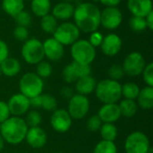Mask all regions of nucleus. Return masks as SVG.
I'll return each instance as SVG.
<instances>
[{
    "mask_svg": "<svg viewBox=\"0 0 153 153\" xmlns=\"http://www.w3.org/2000/svg\"><path fill=\"white\" fill-rule=\"evenodd\" d=\"M74 24L85 33H91L100 25V10L91 3H82L74 7Z\"/></svg>",
    "mask_w": 153,
    "mask_h": 153,
    "instance_id": "obj_1",
    "label": "nucleus"
},
{
    "mask_svg": "<svg viewBox=\"0 0 153 153\" xmlns=\"http://www.w3.org/2000/svg\"><path fill=\"white\" fill-rule=\"evenodd\" d=\"M28 128L24 119L13 116L0 124V134L4 142L16 145L25 140Z\"/></svg>",
    "mask_w": 153,
    "mask_h": 153,
    "instance_id": "obj_2",
    "label": "nucleus"
},
{
    "mask_svg": "<svg viewBox=\"0 0 153 153\" xmlns=\"http://www.w3.org/2000/svg\"><path fill=\"white\" fill-rule=\"evenodd\" d=\"M121 84L117 81L105 79L99 82L95 88L96 97L103 104L117 103L122 97Z\"/></svg>",
    "mask_w": 153,
    "mask_h": 153,
    "instance_id": "obj_3",
    "label": "nucleus"
},
{
    "mask_svg": "<svg viewBox=\"0 0 153 153\" xmlns=\"http://www.w3.org/2000/svg\"><path fill=\"white\" fill-rule=\"evenodd\" d=\"M71 46L73 61L84 65H90L94 61L96 49L87 39H77Z\"/></svg>",
    "mask_w": 153,
    "mask_h": 153,
    "instance_id": "obj_4",
    "label": "nucleus"
},
{
    "mask_svg": "<svg viewBox=\"0 0 153 153\" xmlns=\"http://www.w3.org/2000/svg\"><path fill=\"white\" fill-rule=\"evenodd\" d=\"M43 88V80L35 73L24 74L19 82L20 93L26 96L28 99H31L42 94Z\"/></svg>",
    "mask_w": 153,
    "mask_h": 153,
    "instance_id": "obj_5",
    "label": "nucleus"
},
{
    "mask_svg": "<svg viewBox=\"0 0 153 153\" xmlns=\"http://www.w3.org/2000/svg\"><path fill=\"white\" fill-rule=\"evenodd\" d=\"M21 54L24 61L30 65H37L45 57L42 42L37 39H30L24 41Z\"/></svg>",
    "mask_w": 153,
    "mask_h": 153,
    "instance_id": "obj_6",
    "label": "nucleus"
},
{
    "mask_svg": "<svg viewBox=\"0 0 153 153\" xmlns=\"http://www.w3.org/2000/svg\"><path fill=\"white\" fill-rule=\"evenodd\" d=\"M150 147L148 136L140 131L131 133L125 142L126 153H147Z\"/></svg>",
    "mask_w": 153,
    "mask_h": 153,
    "instance_id": "obj_7",
    "label": "nucleus"
},
{
    "mask_svg": "<svg viewBox=\"0 0 153 153\" xmlns=\"http://www.w3.org/2000/svg\"><path fill=\"white\" fill-rule=\"evenodd\" d=\"M80 36V30L73 22H63L57 26L53 33V38L63 46L74 44Z\"/></svg>",
    "mask_w": 153,
    "mask_h": 153,
    "instance_id": "obj_8",
    "label": "nucleus"
},
{
    "mask_svg": "<svg viewBox=\"0 0 153 153\" xmlns=\"http://www.w3.org/2000/svg\"><path fill=\"white\" fill-rule=\"evenodd\" d=\"M90 110V100L89 99L81 94H74L69 100L68 103V113L72 119H82L87 116Z\"/></svg>",
    "mask_w": 153,
    "mask_h": 153,
    "instance_id": "obj_9",
    "label": "nucleus"
},
{
    "mask_svg": "<svg viewBox=\"0 0 153 153\" xmlns=\"http://www.w3.org/2000/svg\"><path fill=\"white\" fill-rule=\"evenodd\" d=\"M146 65L143 56L139 52H132L126 56L122 65L125 74L131 77H135L142 74Z\"/></svg>",
    "mask_w": 153,
    "mask_h": 153,
    "instance_id": "obj_10",
    "label": "nucleus"
},
{
    "mask_svg": "<svg viewBox=\"0 0 153 153\" xmlns=\"http://www.w3.org/2000/svg\"><path fill=\"white\" fill-rule=\"evenodd\" d=\"M122 21V12L117 6H108L100 11V24L107 30L117 29L120 26Z\"/></svg>",
    "mask_w": 153,
    "mask_h": 153,
    "instance_id": "obj_11",
    "label": "nucleus"
},
{
    "mask_svg": "<svg viewBox=\"0 0 153 153\" xmlns=\"http://www.w3.org/2000/svg\"><path fill=\"white\" fill-rule=\"evenodd\" d=\"M62 74L64 80L68 83H72L83 76L91 75V68L90 65H80L73 61L72 63L65 66Z\"/></svg>",
    "mask_w": 153,
    "mask_h": 153,
    "instance_id": "obj_12",
    "label": "nucleus"
},
{
    "mask_svg": "<svg viewBox=\"0 0 153 153\" xmlns=\"http://www.w3.org/2000/svg\"><path fill=\"white\" fill-rule=\"evenodd\" d=\"M73 119L69 115L68 111L60 108L54 110L51 117H50V125L51 127L57 133L64 134L69 131L72 126Z\"/></svg>",
    "mask_w": 153,
    "mask_h": 153,
    "instance_id": "obj_13",
    "label": "nucleus"
},
{
    "mask_svg": "<svg viewBox=\"0 0 153 153\" xmlns=\"http://www.w3.org/2000/svg\"><path fill=\"white\" fill-rule=\"evenodd\" d=\"M7 105L10 110V114L13 117H21L26 114L30 108V99L22 93L13 94L9 99Z\"/></svg>",
    "mask_w": 153,
    "mask_h": 153,
    "instance_id": "obj_14",
    "label": "nucleus"
},
{
    "mask_svg": "<svg viewBox=\"0 0 153 153\" xmlns=\"http://www.w3.org/2000/svg\"><path fill=\"white\" fill-rule=\"evenodd\" d=\"M100 47L101 48V51L104 55L108 56H114L117 55L121 50L122 39L118 35L115 33H110L103 37L102 42Z\"/></svg>",
    "mask_w": 153,
    "mask_h": 153,
    "instance_id": "obj_15",
    "label": "nucleus"
},
{
    "mask_svg": "<svg viewBox=\"0 0 153 153\" xmlns=\"http://www.w3.org/2000/svg\"><path fill=\"white\" fill-rule=\"evenodd\" d=\"M25 140L27 143L33 149H41L43 148L48 141L46 132L40 127H29Z\"/></svg>",
    "mask_w": 153,
    "mask_h": 153,
    "instance_id": "obj_16",
    "label": "nucleus"
},
{
    "mask_svg": "<svg viewBox=\"0 0 153 153\" xmlns=\"http://www.w3.org/2000/svg\"><path fill=\"white\" fill-rule=\"evenodd\" d=\"M44 55L51 61L60 60L65 53L64 46L54 38L47 39L43 43Z\"/></svg>",
    "mask_w": 153,
    "mask_h": 153,
    "instance_id": "obj_17",
    "label": "nucleus"
},
{
    "mask_svg": "<svg viewBox=\"0 0 153 153\" xmlns=\"http://www.w3.org/2000/svg\"><path fill=\"white\" fill-rule=\"evenodd\" d=\"M98 117L100 118L102 123H112L114 124L122 117L119 107L117 103L103 104L100 108Z\"/></svg>",
    "mask_w": 153,
    "mask_h": 153,
    "instance_id": "obj_18",
    "label": "nucleus"
},
{
    "mask_svg": "<svg viewBox=\"0 0 153 153\" xmlns=\"http://www.w3.org/2000/svg\"><path fill=\"white\" fill-rule=\"evenodd\" d=\"M127 7L133 15L146 17L153 11L152 0H128Z\"/></svg>",
    "mask_w": 153,
    "mask_h": 153,
    "instance_id": "obj_19",
    "label": "nucleus"
},
{
    "mask_svg": "<svg viewBox=\"0 0 153 153\" xmlns=\"http://www.w3.org/2000/svg\"><path fill=\"white\" fill-rule=\"evenodd\" d=\"M74 12V6L72 3L68 2H60L56 4L53 7L52 11V15L56 19V20H68L71 17H73Z\"/></svg>",
    "mask_w": 153,
    "mask_h": 153,
    "instance_id": "obj_20",
    "label": "nucleus"
},
{
    "mask_svg": "<svg viewBox=\"0 0 153 153\" xmlns=\"http://www.w3.org/2000/svg\"><path fill=\"white\" fill-rule=\"evenodd\" d=\"M75 82H76L75 83L76 91L78 92V94L84 95V96L89 95L91 92H93L97 85L96 80L91 75L83 76L78 79Z\"/></svg>",
    "mask_w": 153,
    "mask_h": 153,
    "instance_id": "obj_21",
    "label": "nucleus"
},
{
    "mask_svg": "<svg viewBox=\"0 0 153 153\" xmlns=\"http://www.w3.org/2000/svg\"><path fill=\"white\" fill-rule=\"evenodd\" d=\"M0 68L2 74L7 77H13L20 73L21 64L16 58L8 56L0 64Z\"/></svg>",
    "mask_w": 153,
    "mask_h": 153,
    "instance_id": "obj_22",
    "label": "nucleus"
},
{
    "mask_svg": "<svg viewBox=\"0 0 153 153\" xmlns=\"http://www.w3.org/2000/svg\"><path fill=\"white\" fill-rule=\"evenodd\" d=\"M137 105L145 110L152 109L153 108V87L146 86L140 90L137 97Z\"/></svg>",
    "mask_w": 153,
    "mask_h": 153,
    "instance_id": "obj_23",
    "label": "nucleus"
},
{
    "mask_svg": "<svg viewBox=\"0 0 153 153\" xmlns=\"http://www.w3.org/2000/svg\"><path fill=\"white\" fill-rule=\"evenodd\" d=\"M2 8L8 14L14 17L17 13L24 10L23 0H3Z\"/></svg>",
    "mask_w": 153,
    "mask_h": 153,
    "instance_id": "obj_24",
    "label": "nucleus"
},
{
    "mask_svg": "<svg viewBox=\"0 0 153 153\" xmlns=\"http://www.w3.org/2000/svg\"><path fill=\"white\" fill-rule=\"evenodd\" d=\"M50 10V0H31V11L36 16L43 17L48 14Z\"/></svg>",
    "mask_w": 153,
    "mask_h": 153,
    "instance_id": "obj_25",
    "label": "nucleus"
},
{
    "mask_svg": "<svg viewBox=\"0 0 153 153\" xmlns=\"http://www.w3.org/2000/svg\"><path fill=\"white\" fill-rule=\"evenodd\" d=\"M119 109L121 116L125 117H134L138 110V105L135 100H127L125 99L123 100L119 104H118Z\"/></svg>",
    "mask_w": 153,
    "mask_h": 153,
    "instance_id": "obj_26",
    "label": "nucleus"
},
{
    "mask_svg": "<svg viewBox=\"0 0 153 153\" xmlns=\"http://www.w3.org/2000/svg\"><path fill=\"white\" fill-rule=\"evenodd\" d=\"M100 134L102 140L115 142L118 134V130L117 127L112 123H103L100 129Z\"/></svg>",
    "mask_w": 153,
    "mask_h": 153,
    "instance_id": "obj_27",
    "label": "nucleus"
},
{
    "mask_svg": "<svg viewBox=\"0 0 153 153\" xmlns=\"http://www.w3.org/2000/svg\"><path fill=\"white\" fill-rule=\"evenodd\" d=\"M140 90L141 89L139 88V86L134 82H126L121 86L122 96H124L125 99L127 100H135L138 97Z\"/></svg>",
    "mask_w": 153,
    "mask_h": 153,
    "instance_id": "obj_28",
    "label": "nucleus"
},
{
    "mask_svg": "<svg viewBox=\"0 0 153 153\" xmlns=\"http://www.w3.org/2000/svg\"><path fill=\"white\" fill-rule=\"evenodd\" d=\"M40 26H41V29L45 32L49 33V34H53L58 26L57 20L52 14L48 13V14L41 17Z\"/></svg>",
    "mask_w": 153,
    "mask_h": 153,
    "instance_id": "obj_29",
    "label": "nucleus"
},
{
    "mask_svg": "<svg viewBox=\"0 0 153 153\" xmlns=\"http://www.w3.org/2000/svg\"><path fill=\"white\" fill-rule=\"evenodd\" d=\"M93 153H117V147L114 142L102 140L96 144Z\"/></svg>",
    "mask_w": 153,
    "mask_h": 153,
    "instance_id": "obj_30",
    "label": "nucleus"
},
{
    "mask_svg": "<svg viewBox=\"0 0 153 153\" xmlns=\"http://www.w3.org/2000/svg\"><path fill=\"white\" fill-rule=\"evenodd\" d=\"M57 107V101L55 97L50 94H41V104L40 108L47 111L56 110Z\"/></svg>",
    "mask_w": 153,
    "mask_h": 153,
    "instance_id": "obj_31",
    "label": "nucleus"
},
{
    "mask_svg": "<svg viewBox=\"0 0 153 153\" xmlns=\"http://www.w3.org/2000/svg\"><path fill=\"white\" fill-rule=\"evenodd\" d=\"M26 119L24 120L28 127H36L39 126L42 122V117L39 111L36 110H30L27 112Z\"/></svg>",
    "mask_w": 153,
    "mask_h": 153,
    "instance_id": "obj_32",
    "label": "nucleus"
},
{
    "mask_svg": "<svg viewBox=\"0 0 153 153\" xmlns=\"http://www.w3.org/2000/svg\"><path fill=\"white\" fill-rule=\"evenodd\" d=\"M52 65L46 61H41L39 64H37L36 67V74H38L41 79L42 78H48L52 74Z\"/></svg>",
    "mask_w": 153,
    "mask_h": 153,
    "instance_id": "obj_33",
    "label": "nucleus"
},
{
    "mask_svg": "<svg viewBox=\"0 0 153 153\" xmlns=\"http://www.w3.org/2000/svg\"><path fill=\"white\" fill-rule=\"evenodd\" d=\"M130 28L134 31H143L147 28L145 17L133 15L129 20Z\"/></svg>",
    "mask_w": 153,
    "mask_h": 153,
    "instance_id": "obj_34",
    "label": "nucleus"
},
{
    "mask_svg": "<svg viewBox=\"0 0 153 153\" xmlns=\"http://www.w3.org/2000/svg\"><path fill=\"white\" fill-rule=\"evenodd\" d=\"M13 18L15 21V23L18 26H22V27L27 28L31 22V16L30 13L25 10H22L19 13H17Z\"/></svg>",
    "mask_w": 153,
    "mask_h": 153,
    "instance_id": "obj_35",
    "label": "nucleus"
},
{
    "mask_svg": "<svg viewBox=\"0 0 153 153\" xmlns=\"http://www.w3.org/2000/svg\"><path fill=\"white\" fill-rule=\"evenodd\" d=\"M125 75V72L124 69L122 67V65H113L109 69H108V76L109 79L114 80V81H119L121 80Z\"/></svg>",
    "mask_w": 153,
    "mask_h": 153,
    "instance_id": "obj_36",
    "label": "nucleus"
},
{
    "mask_svg": "<svg viewBox=\"0 0 153 153\" xmlns=\"http://www.w3.org/2000/svg\"><path fill=\"white\" fill-rule=\"evenodd\" d=\"M102 124L103 123L100 120V118L98 117V115H94L88 118L86 122V128L90 132H97V131H100Z\"/></svg>",
    "mask_w": 153,
    "mask_h": 153,
    "instance_id": "obj_37",
    "label": "nucleus"
},
{
    "mask_svg": "<svg viewBox=\"0 0 153 153\" xmlns=\"http://www.w3.org/2000/svg\"><path fill=\"white\" fill-rule=\"evenodd\" d=\"M142 74L147 86L153 87V63H149L145 65Z\"/></svg>",
    "mask_w": 153,
    "mask_h": 153,
    "instance_id": "obj_38",
    "label": "nucleus"
},
{
    "mask_svg": "<svg viewBox=\"0 0 153 153\" xmlns=\"http://www.w3.org/2000/svg\"><path fill=\"white\" fill-rule=\"evenodd\" d=\"M13 37L20 41H26L29 37V31L26 27L17 25L13 30Z\"/></svg>",
    "mask_w": 153,
    "mask_h": 153,
    "instance_id": "obj_39",
    "label": "nucleus"
},
{
    "mask_svg": "<svg viewBox=\"0 0 153 153\" xmlns=\"http://www.w3.org/2000/svg\"><path fill=\"white\" fill-rule=\"evenodd\" d=\"M11 117L7 102L0 100V124L7 120Z\"/></svg>",
    "mask_w": 153,
    "mask_h": 153,
    "instance_id": "obj_40",
    "label": "nucleus"
},
{
    "mask_svg": "<svg viewBox=\"0 0 153 153\" xmlns=\"http://www.w3.org/2000/svg\"><path fill=\"white\" fill-rule=\"evenodd\" d=\"M102 39H103L102 34H101L100 31L95 30V31H93V32L91 33V36H90V39H89L88 41H89L94 48H96V47H100V44H101V42H102Z\"/></svg>",
    "mask_w": 153,
    "mask_h": 153,
    "instance_id": "obj_41",
    "label": "nucleus"
},
{
    "mask_svg": "<svg viewBox=\"0 0 153 153\" xmlns=\"http://www.w3.org/2000/svg\"><path fill=\"white\" fill-rule=\"evenodd\" d=\"M8 56H9L8 46L4 40L0 39V64Z\"/></svg>",
    "mask_w": 153,
    "mask_h": 153,
    "instance_id": "obj_42",
    "label": "nucleus"
},
{
    "mask_svg": "<svg viewBox=\"0 0 153 153\" xmlns=\"http://www.w3.org/2000/svg\"><path fill=\"white\" fill-rule=\"evenodd\" d=\"M60 93H61V95H62V97L64 98V99H68V100H70L73 96H74V92H73V90H72V88H70V87H63L62 88V90H61V91H60Z\"/></svg>",
    "mask_w": 153,
    "mask_h": 153,
    "instance_id": "obj_43",
    "label": "nucleus"
},
{
    "mask_svg": "<svg viewBox=\"0 0 153 153\" xmlns=\"http://www.w3.org/2000/svg\"><path fill=\"white\" fill-rule=\"evenodd\" d=\"M30 107H33L35 108H40V104H41V94L36 97H33L31 99H30Z\"/></svg>",
    "mask_w": 153,
    "mask_h": 153,
    "instance_id": "obj_44",
    "label": "nucleus"
},
{
    "mask_svg": "<svg viewBox=\"0 0 153 153\" xmlns=\"http://www.w3.org/2000/svg\"><path fill=\"white\" fill-rule=\"evenodd\" d=\"M122 0H100V2L106 5V7H108V6H117L120 3H121Z\"/></svg>",
    "mask_w": 153,
    "mask_h": 153,
    "instance_id": "obj_45",
    "label": "nucleus"
},
{
    "mask_svg": "<svg viewBox=\"0 0 153 153\" xmlns=\"http://www.w3.org/2000/svg\"><path fill=\"white\" fill-rule=\"evenodd\" d=\"M145 21H146V25L147 28H149L151 30H153V11L151 12L146 17H145Z\"/></svg>",
    "mask_w": 153,
    "mask_h": 153,
    "instance_id": "obj_46",
    "label": "nucleus"
},
{
    "mask_svg": "<svg viewBox=\"0 0 153 153\" xmlns=\"http://www.w3.org/2000/svg\"><path fill=\"white\" fill-rule=\"evenodd\" d=\"M4 141L0 134V152L4 150Z\"/></svg>",
    "mask_w": 153,
    "mask_h": 153,
    "instance_id": "obj_47",
    "label": "nucleus"
},
{
    "mask_svg": "<svg viewBox=\"0 0 153 153\" xmlns=\"http://www.w3.org/2000/svg\"><path fill=\"white\" fill-rule=\"evenodd\" d=\"M147 153H153V150H152V147H150V149L148 150Z\"/></svg>",
    "mask_w": 153,
    "mask_h": 153,
    "instance_id": "obj_48",
    "label": "nucleus"
},
{
    "mask_svg": "<svg viewBox=\"0 0 153 153\" xmlns=\"http://www.w3.org/2000/svg\"><path fill=\"white\" fill-rule=\"evenodd\" d=\"M64 2H68V3H72V2H74V0H63Z\"/></svg>",
    "mask_w": 153,
    "mask_h": 153,
    "instance_id": "obj_49",
    "label": "nucleus"
},
{
    "mask_svg": "<svg viewBox=\"0 0 153 153\" xmlns=\"http://www.w3.org/2000/svg\"><path fill=\"white\" fill-rule=\"evenodd\" d=\"M1 75H2V72H1V68H0V77H1Z\"/></svg>",
    "mask_w": 153,
    "mask_h": 153,
    "instance_id": "obj_50",
    "label": "nucleus"
},
{
    "mask_svg": "<svg viewBox=\"0 0 153 153\" xmlns=\"http://www.w3.org/2000/svg\"><path fill=\"white\" fill-rule=\"evenodd\" d=\"M24 1V0H23ZM25 1H31V0H25Z\"/></svg>",
    "mask_w": 153,
    "mask_h": 153,
    "instance_id": "obj_51",
    "label": "nucleus"
},
{
    "mask_svg": "<svg viewBox=\"0 0 153 153\" xmlns=\"http://www.w3.org/2000/svg\"><path fill=\"white\" fill-rule=\"evenodd\" d=\"M56 153H65V152H56Z\"/></svg>",
    "mask_w": 153,
    "mask_h": 153,
    "instance_id": "obj_52",
    "label": "nucleus"
}]
</instances>
